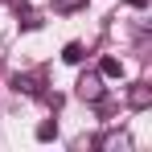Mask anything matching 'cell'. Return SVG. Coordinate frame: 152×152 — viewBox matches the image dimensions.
<instances>
[{
	"mask_svg": "<svg viewBox=\"0 0 152 152\" xmlns=\"http://www.w3.org/2000/svg\"><path fill=\"white\" fill-rule=\"evenodd\" d=\"M12 91H17V95H29V99H45L41 74H12Z\"/></svg>",
	"mask_w": 152,
	"mask_h": 152,
	"instance_id": "6da1fadb",
	"label": "cell"
},
{
	"mask_svg": "<svg viewBox=\"0 0 152 152\" xmlns=\"http://www.w3.org/2000/svg\"><path fill=\"white\" fill-rule=\"evenodd\" d=\"M78 95H82L86 103H103V74H99V70L78 78Z\"/></svg>",
	"mask_w": 152,
	"mask_h": 152,
	"instance_id": "7a4b0ae2",
	"label": "cell"
},
{
	"mask_svg": "<svg viewBox=\"0 0 152 152\" xmlns=\"http://www.w3.org/2000/svg\"><path fill=\"white\" fill-rule=\"evenodd\" d=\"M127 107H132V111L152 107V86L148 82H132V86H127Z\"/></svg>",
	"mask_w": 152,
	"mask_h": 152,
	"instance_id": "3957f363",
	"label": "cell"
},
{
	"mask_svg": "<svg viewBox=\"0 0 152 152\" xmlns=\"http://www.w3.org/2000/svg\"><path fill=\"white\" fill-rule=\"evenodd\" d=\"M99 74L103 78H124V62H119V58H103V62H99Z\"/></svg>",
	"mask_w": 152,
	"mask_h": 152,
	"instance_id": "277c9868",
	"label": "cell"
},
{
	"mask_svg": "<svg viewBox=\"0 0 152 152\" xmlns=\"http://www.w3.org/2000/svg\"><path fill=\"white\" fill-rule=\"evenodd\" d=\"M99 148H127V136L124 132H107V136H99Z\"/></svg>",
	"mask_w": 152,
	"mask_h": 152,
	"instance_id": "5b68a950",
	"label": "cell"
},
{
	"mask_svg": "<svg viewBox=\"0 0 152 152\" xmlns=\"http://www.w3.org/2000/svg\"><path fill=\"white\" fill-rule=\"evenodd\" d=\"M62 58H66V62H70V66H78V62H82V58H86V50H82V41H70V45H66V50H62Z\"/></svg>",
	"mask_w": 152,
	"mask_h": 152,
	"instance_id": "8992f818",
	"label": "cell"
},
{
	"mask_svg": "<svg viewBox=\"0 0 152 152\" xmlns=\"http://www.w3.org/2000/svg\"><path fill=\"white\" fill-rule=\"evenodd\" d=\"M53 136H58V124H50V119L37 127V140H53Z\"/></svg>",
	"mask_w": 152,
	"mask_h": 152,
	"instance_id": "52a82bcc",
	"label": "cell"
},
{
	"mask_svg": "<svg viewBox=\"0 0 152 152\" xmlns=\"http://www.w3.org/2000/svg\"><path fill=\"white\" fill-rule=\"evenodd\" d=\"M21 17H25V29H37V25H41V21H37V12L25 8V4H21Z\"/></svg>",
	"mask_w": 152,
	"mask_h": 152,
	"instance_id": "ba28073f",
	"label": "cell"
},
{
	"mask_svg": "<svg viewBox=\"0 0 152 152\" xmlns=\"http://www.w3.org/2000/svg\"><path fill=\"white\" fill-rule=\"evenodd\" d=\"M53 4H58V12H74L82 0H53Z\"/></svg>",
	"mask_w": 152,
	"mask_h": 152,
	"instance_id": "9c48e42d",
	"label": "cell"
},
{
	"mask_svg": "<svg viewBox=\"0 0 152 152\" xmlns=\"http://www.w3.org/2000/svg\"><path fill=\"white\" fill-rule=\"evenodd\" d=\"M127 4H132V8H144V4H148V0H127Z\"/></svg>",
	"mask_w": 152,
	"mask_h": 152,
	"instance_id": "30bf717a",
	"label": "cell"
}]
</instances>
